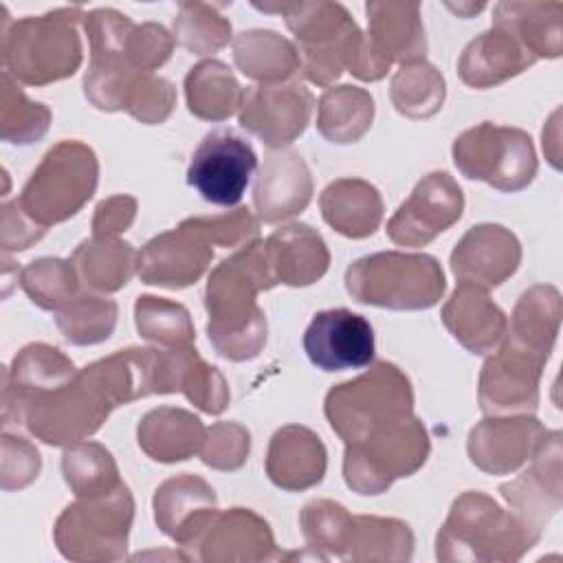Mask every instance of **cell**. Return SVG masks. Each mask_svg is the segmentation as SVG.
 Returning <instances> with one entry per match:
<instances>
[{"label": "cell", "mask_w": 563, "mask_h": 563, "mask_svg": "<svg viewBox=\"0 0 563 563\" xmlns=\"http://www.w3.org/2000/svg\"><path fill=\"white\" fill-rule=\"evenodd\" d=\"M257 167V156L249 141L231 130L209 132L196 147L187 183L211 205L235 207Z\"/></svg>", "instance_id": "cell-1"}, {"label": "cell", "mask_w": 563, "mask_h": 563, "mask_svg": "<svg viewBox=\"0 0 563 563\" xmlns=\"http://www.w3.org/2000/svg\"><path fill=\"white\" fill-rule=\"evenodd\" d=\"M303 350L310 363L323 372L361 369L374 358V328L363 314L347 308L321 310L303 332Z\"/></svg>", "instance_id": "cell-2"}, {"label": "cell", "mask_w": 563, "mask_h": 563, "mask_svg": "<svg viewBox=\"0 0 563 563\" xmlns=\"http://www.w3.org/2000/svg\"><path fill=\"white\" fill-rule=\"evenodd\" d=\"M431 260L433 257L429 255H402V253H378L372 257H363V262L369 268L391 277L394 282L361 286L350 290V295H354L356 301L385 306V308H429L440 299L444 290V277L405 279V282L402 277L420 271Z\"/></svg>", "instance_id": "cell-3"}, {"label": "cell", "mask_w": 563, "mask_h": 563, "mask_svg": "<svg viewBox=\"0 0 563 563\" xmlns=\"http://www.w3.org/2000/svg\"><path fill=\"white\" fill-rule=\"evenodd\" d=\"M317 446H321V442L308 429L288 427L284 431H277L271 444V455H268L271 479L284 488H301V482L297 475L301 471L306 486L321 482L323 468H325V451L321 449V451L308 453Z\"/></svg>", "instance_id": "cell-4"}, {"label": "cell", "mask_w": 563, "mask_h": 563, "mask_svg": "<svg viewBox=\"0 0 563 563\" xmlns=\"http://www.w3.org/2000/svg\"><path fill=\"white\" fill-rule=\"evenodd\" d=\"M460 187L449 178L446 172H433L429 174L424 180L418 183V187L413 189V198L424 205V213H396L387 227L391 240L400 242V244H424L429 242L435 233L444 231L449 224H453L455 220L449 216H442L438 211H431V207H435L438 202H442L444 198L457 194Z\"/></svg>", "instance_id": "cell-5"}]
</instances>
